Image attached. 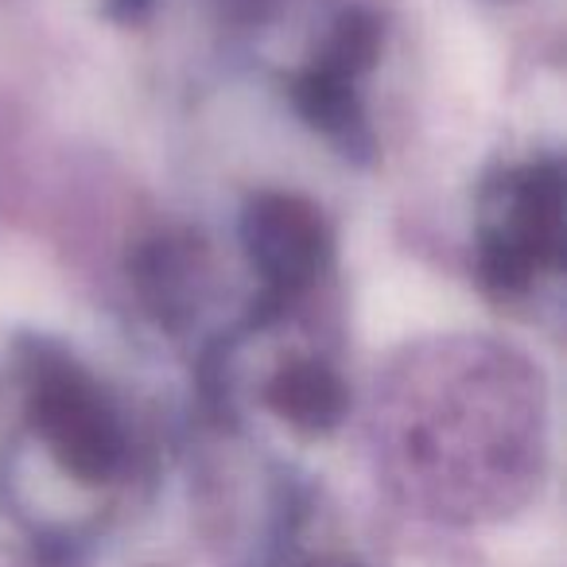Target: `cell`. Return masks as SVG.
Listing matches in <instances>:
<instances>
[{"instance_id":"1","label":"cell","mask_w":567,"mask_h":567,"mask_svg":"<svg viewBox=\"0 0 567 567\" xmlns=\"http://www.w3.org/2000/svg\"><path fill=\"white\" fill-rule=\"evenodd\" d=\"M300 567H350V564H331V559H303Z\"/></svg>"}]
</instances>
